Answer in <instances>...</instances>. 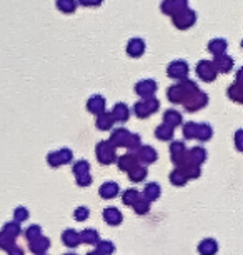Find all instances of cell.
<instances>
[{"label": "cell", "mask_w": 243, "mask_h": 255, "mask_svg": "<svg viewBox=\"0 0 243 255\" xmlns=\"http://www.w3.org/2000/svg\"><path fill=\"white\" fill-rule=\"evenodd\" d=\"M62 242H64L69 249L79 247L80 244V232H77L75 229H67L62 232Z\"/></svg>", "instance_id": "22"}, {"label": "cell", "mask_w": 243, "mask_h": 255, "mask_svg": "<svg viewBox=\"0 0 243 255\" xmlns=\"http://www.w3.org/2000/svg\"><path fill=\"white\" fill-rule=\"evenodd\" d=\"M28 210L25 209V207H17L15 210H13V220H15L17 224H22L25 222V220L28 219Z\"/></svg>", "instance_id": "48"}, {"label": "cell", "mask_w": 243, "mask_h": 255, "mask_svg": "<svg viewBox=\"0 0 243 255\" xmlns=\"http://www.w3.org/2000/svg\"><path fill=\"white\" fill-rule=\"evenodd\" d=\"M187 147L182 140H171L170 143V157L171 162L175 163V167H182L188 162V153Z\"/></svg>", "instance_id": "6"}, {"label": "cell", "mask_w": 243, "mask_h": 255, "mask_svg": "<svg viewBox=\"0 0 243 255\" xmlns=\"http://www.w3.org/2000/svg\"><path fill=\"white\" fill-rule=\"evenodd\" d=\"M144 100V104H145V107L149 109V112H150V115L152 114H155V112H159V109H160V100L155 97H147V99H142Z\"/></svg>", "instance_id": "46"}, {"label": "cell", "mask_w": 243, "mask_h": 255, "mask_svg": "<svg viewBox=\"0 0 243 255\" xmlns=\"http://www.w3.org/2000/svg\"><path fill=\"white\" fill-rule=\"evenodd\" d=\"M90 217V209L88 207H77L74 210V219L79 220V222H85Z\"/></svg>", "instance_id": "47"}, {"label": "cell", "mask_w": 243, "mask_h": 255, "mask_svg": "<svg viewBox=\"0 0 243 255\" xmlns=\"http://www.w3.org/2000/svg\"><path fill=\"white\" fill-rule=\"evenodd\" d=\"M207 49H208V52H210L213 57H215V55H222V54H227L228 44H227L225 38L217 37V38H212V40L208 42Z\"/></svg>", "instance_id": "24"}, {"label": "cell", "mask_w": 243, "mask_h": 255, "mask_svg": "<svg viewBox=\"0 0 243 255\" xmlns=\"http://www.w3.org/2000/svg\"><path fill=\"white\" fill-rule=\"evenodd\" d=\"M97 252L102 254V255H112L113 252H115V245H113V242H110V240H98L97 244Z\"/></svg>", "instance_id": "38"}, {"label": "cell", "mask_w": 243, "mask_h": 255, "mask_svg": "<svg viewBox=\"0 0 243 255\" xmlns=\"http://www.w3.org/2000/svg\"><path fill=\"white\" fill-rule=\"evenodd\" d=\"M115 162H117V165L122 172H128L132 167H135L138 163V158L133 152H127V153H123V155L118 157Z\"/></svg>", "instance_id": "19"}, {"label": "cell", "mask_w": 243, "mask_h": 255, "mask_svg": "<svg viewBox=\"0 0 243 255\" xmlns=\"http://www.w3.org/2000/svg\"><path fill=\"white\" fill-rule=\"evenodd\" d=\"M240 135H242V130L237 132V148L238 150H242V145H240Z\"/></svg>", "instance_id": "52"}, {"label": "cell", "mask_w": 243, "mask_h": 255, "mask_svg": "<svg viewBox=\"0 0 243 255\" xmlns=\"http://www.w3.org/2000/svg\"><path fill=\"white\" fill-rule=\"evenodd\" d=\"M187 153H188V160L193 163H198V165H202L208 158V153L203 147H193V148H190Z\"/></svg>", "instance_id": "29"}, {"label": "cell", "mask_w": 243, "mask_h": 255, "mask_svg": "<svg viewBox=\"0 0 243 255\" xmlns=\"http://www.w3.org/2000/svg\"><path fill=\"white\" fill-rule=\"evenodd\" d=\"M197 130H198V124L197 122H185L183 124V128H182V132H183V137L187 138V140H193L195 137H197Z\"/></svg>", "instance_id": "36"}, {"label": "cell", "mask_w": 243, "mask_h": 255, "mask_svg": "<svg viewBox=\"0 0 243 255\" xmlns=\"http://www.w3.org/2000/svg\"><path fill=\"white\" fill-rule=\"evenodd\" d=\"M182 105H183V109L190 114L198 112V110H202L203 107H207L208 105V95H207V92L198 90V92H195L193 95H190Z\"/></svg>", "instance_id": "7"}, {"label": "cell", "mask_w": 243, "mask_h": 255, "mask_svg": "<svg viewBox=\"0 0 243 255\" xmlns=\"http://www.w3.org/2000/svg\"><path fill=\"white\" fill-rule=\"evenodd\" d=\"M95 125H97L98 130L102 132H107V130H112L113 125H115V119L112 117V112H102L100 115H97V120H95Z\"/></svg>", "instance_id": "18"}, {"label": "cell", "mask_w": 243, "mask_h": 255, "mask_svg": "<svg viewBox=\"0 0 243 255\" xmlns=\"http://www.w3.org/2000/svg\"><path fill=\"white\" fill-rule=\"evenodd\" d=\"M30 244V252L35 254V255H42L45 254L47 250L50 249V239L45 237V235H42L37 240H33V242H28Z\"/></svg>", "instance_id": "26"}, {"label": "cell", "mask_w": 243, "mask_h": 255, "mask_svg": "<svg viewBox=\"0 0 243 255\" xmlns=\"http://www.w3.org/2000/svg\"><path fill=\"white\" fill-rule=\"evenodd\" d=\"M128 174V179H130V182H135V184H138V182L145 180L147 179V174H149V170H147L145 165H140V163H137L135 167H132L130 170L127 172Z\"/></svg>", "instance_id": "28"}, {"label": "cell", "mask_w": 243, "mask_h": 255, "mask_svg": "<svg viewBox=\"0 0 243 255\" xmlns=\"http://www.w3.org/2000/svg\"><path fill=\"white\" fill-rule=\"evenodd\" d=\"M171 22H173V27H177L178 30H188V28L193 27L195 22H197V12L187 7L185 10L175 13V15L171 17Z\"/></svg>", "instance_id": "3"}, {"label": "cell", "mask_w": 243, "mask_h": 255, "mask_svg": "<svg viewBox=\"0 0 243 255\" xmlns=\"http://www.w3.org/2000/svg\"><path fill=\"white\" fill-rule=\"evenodd\" d=\"M8 255H25V252H23V249L22 247H18V245H13L12 249H8L7 250Z\"/></svg>", "instance_id": "51"}, {"label": "cell", "mask_w": 243, "mask_h": 255, "mask_svg": "<svg viewBox=\"0 0 243 255\" xmlns=\"http://www.w3.org/2000/svg\"><path fill=\"white\" fill-rule=\"evenodd\" d=\"M133 207V210H135V214H138V215H145L147 212L150 210V202L147 200V199H144L142 197V194H140V197L135 200V204L132 205Z\"/></svg>", "instance_id": "37"}, {"label": "cell", "mask_w": 243, "mask_h": 255, "mask_svg": "<svg viewBox=\"0 0 243 255\" xmlns=\"http://www.w3.org/2000/svg\"><path fill=\"white\" fill-rule=\"evenodd\" d=\"M72 172H74L75 177L90 174V163H88V160H83V158H82V160H77V162L74 163Z\"/></svg>", "instance_id": "39"}, {"label": "cell", "mask_w": 243, "mask_h": 255, "mask_svg": "<svg viewBox=\"0 0 243 255\" xmlns=\"http://www.w3.org/2000/svg\"><path fill=\"white\" fill-rule=\"evenodd\" d=\"M187 7H188V0H163V2L160 3L162 13L170 15V17H173L175 13L185 10Z\"/></svg>", "instance_id": "10"}, {"label": "cell", "mask_w": 243, "mask_h": 255, "mask_svg": "<svg viewBox=\"0 0 243 255\" xmlns=\"http://www.w3.org/2000/svg\"><path fill=\"white\" fill-rule=\"evenodd\" d=\"M72 160H74V152L67 147L59 148V150H52L49 152V155H47V163L54 168L60 165H67V163H70Z\"/></svg>", "instance_id": "4"}, {"label": "cell", "mask_w": 243, "mask_h": 255, "mask_svg": "<svg viewBox=\"0 0 243 255\" xmlns=\"http://www.w3.org/2000/svg\"><path fill=\"white\" fill-rule=\"evenodd\" d=\"M64 255H77V254H72V252H69V254H64Z\"/></svg>", "instance_id": "54"}, {"label": "cell", "mask_w": 243, "mask_h": 255, "mask_svg": "<svg viewBox=\"0 0 243 255\" xmlns=\"http://www.w3.org/2000/svg\"><path fill=\"white\" fill-rule=\"evenodd\" d=\"M100 240V235L95 229H85L80 232V242L88 244V245H95Z\"/></svg>", "instance_id": "34"}, {"label": "cell", "mask_w": 243, "mask_h": 255, "mask_svg": "<svg viewBox=\"0 0 243 255\" xmlns=\"http://www.w3.org/2000/svg\"><path fill=\"white\" fill-rule=\"evenodd\" d=\"M213 137V128L210 124L203 122V124H198V130H197V140L200 142H208L210 138Z\"/></svg>", "instance_id": "32"}, {"label": "cell", "mask_w": 243, "mask_h": 255, "mask_svg": "<svg viewBox=\"0 0 243 255\" xmlns=\"http://www.w3.org/2000/svg\"><path fill=\"white\" fill-rule=\"evenodd\" d=\"M195 72H197L198 79H202L203 82H207V84H210L217 79V70L215 67H213L212 60H200L197 67H195Z\"/></svg>", "instance_id": "8"}, {"label": "cell", "mask_w": 243, "mask_h": 255, "mask_svg": "<svg viewBox=\"0 0 243 255\" xmlns=\"http://www.w3.org/2000/svg\"><path fill=\"white\" fill-rule=\"evenodd\" d=\"M87 110L90 114H93V115H100L102 112H105L107 110V100L103 95H92L88 100H87Z\"/></svg>", "instance_id": "13"}, {"label": "cell", "mask_w": 243, "mask_h": 255, "mask_svg": "<svg viewBox=\"0 0 243 255\" xmlns=\"http://www.w3.org/2000/svg\"><path fill=\"white\" fill-rule=\"evenodd\" d=\"M95 153H97V160L102 165H112L117 160V148L108 140H100L95 147Z\"/></svg>", "instance_id": "2"}, {"label": "cell", "mask_w": 243, "mask_h": 255, "mask_svg": "<svg viewBox=\"0 0 243 255\" xmlns=\"http://www.w3.org/2000/svg\"><path fill=\"white\" fill-rule=\"evenodd\" d=\"M202 165H198V163H193V162H187L185 165H182L180 168L185 172V175H187V179H198L200 174H202V168H200Z\"/></svg>", "instance_id": "33"}, {"label": "cell", "mask_w": 243, "mask_h": 255, "mask_svg": "<svg viewBox=\"0 0 243 255\" xmlns=\"http://www.w3.org/2000/svg\"><path fill=\"white\" fill-rule=\"evenodd\" d=\"M173 133H175V128L168 127V125H165L163 122L155 128V137L159 138V140H163V142L173 140Z\"/></svg>", "instance_id": "30"}, {"label": "cell", "mask_w": 243, "mask_h": 255, "mask_svg": "<svg viewBox=\"0 0 243 255\" xmlns=\"http://www.w3.org/2000/svg\"><path fill=\"white\" fill-rule=\"evenodd\" d=\"M13 245H15V237L8 235L7 232H3V230H0V249L8 250V249H12Z\"/></svg>", "instance_id": "41"}, {"label": "cell", "mask_w": 243, "mask_h": 255, "mask_svg": "<svg viewBox=\"0 0 243 255\" xmlns=\"http://www.w3.org/2000/svg\"><path fill=\"white\" fill-rule=\"evenodd\" d=\"M212 64L215 67L217 74H228V72L233 69V59L227 54L215 55V59L212 60Z\"/></svg>", "instance_id": "14"}, {"label": "cell", "mask_w": 243, "mask_h": 255, "mask_svg": "<svg viewBox=\"0 0 243 255\" xmlns=\"http://www.w3.org/2000/svg\"><path fill=\"white\" fill-rule=\"evenodd\" d=\"M103 220H105L108 225H112V227H117L123 220L122 212L118 210L117 207H107V209L103 210Z\"/></svg>", "instance_id": "21"}, {"label": "cell", "mask_w": 243, "mask_h": 255, "mask_svg": "<svg viewBox=\"0 0 243 255\" xmlns=\"http://www.w3.org/2000/svg\"><path fill=\"white\" fill-rule=\"evenodd\" d=\"M77 3L82 7H100L103 0H77Z\"/></svg>", "instance_id": "50"}, {"label": "cell", "mask_w": 243, "mask_h": 255, "mask_svg": "<svg viewBox=\"0 0 243 255\" xmlns=\"http://www.w3.org/2000/svg\"><path fill=\"white\" fill-rule=\"evenodd\" d=\"M142 145V137H140V133H132L130 132V135H128V140H127V148L130 152H137V148Z\"/></svg>", "instance_id": "42"}, {"label": "cell", "mask_w": 243, "mask_h": 255, "mask_svg": "<svg viewBox=\"0 0 243 255\" xmlns=\"http://www.w3.org/2000/svg\"><path fill=\"white\" fill-rule=\"evenodd\" d=\"M135 155L138 158V162L145 163V165H150V163H155L159 160V152H157L152 145H140L137 148Z\"/></svg>", "instance_id": "12"}, {"label": "cell", "mask_w": 243, "mask_h": 255, "mask_svg": "<svg viewBox=\"0 0 243 255\" xmlns=\"http://www.w3.org/2000/svg\"><path fill=\"white\" fill-rule=\"evenodd\" d=\"M240 77H242V70H238L237 82H235V84H232L230 87H228V90H227V95L233 100V102H237V104L243 102V87H242V84H240Z\"/></svg>", "instance_id": "17"}, {"label": "cell", "mask_w": 243, "mask_h": 255, "mask_svg": "<svg viewBox=\"0 0 243 255\" xmlns=\"http://www.w3.org/2000/svg\"><path fill=\"white\" fill-rule=\"evenodd\" d=\"M128 135H130V130H128V128H123V127L113 128L112 135H110V138H108V142H110L115 148L125 147L127 145V140H128Z\"/></svg>", "instance_id": "15"}, {"label": "cell", "mask_w": 243, "mask_h": 255, "mask_svg": "<svg viewBox=\"0 0 243 255\" xmlns=\"http://www.w3.org/2000/svg\"><path fill=\"white\" fill-rule=\"evenodd\" d=\"M42 255H47V254H42Z\"/></svg>", "instance_id": "55"}, {"label": "cell", "mask_w": 243, "mask_h": 255, "mask_svg": "<svg viewBox=\"0 0 243 255\" xmlns=\"http://www.w3.org/2000/svg\"><path fill=\"white\" fill-rule=\"evenodd\" d=\"M133 114H135L138 119L150 117V112H149V109L145 107L144 100H138V102H135V105H133Z\"/></svg>", "instance_id": "43"}, {"label": "cell", "mask_w": 243, "mask_h": 255, "mask_svg": "<svg viewBox=\"0 0 243 255\" xmlns=\"http://www.w3.org/2000/svg\"><path fill=\"white\" fill-rule=\"evenodd\" d=\"M140 197V192H138L137 189H127L125 192H123V195H122V202L125 205H133L135 204V200Z\"/></svg>", "instance_id": "40"}, {"label": "cell", "mask_w": 243, "mask_h": 255, "mask_svg": "<svg viewBox=\"0 0 243 255\" xmlns=\"http://www.w3.org/2000/svg\"><path fill=\"white\" fill-rule=\"evenodd\" d=\"M42 229L40 225H30L27 230H25V239L28 240V242H33V240H37L39 237H42Z\"/></svg>", "instance_id": "44"}, {"label": "cell", "mask_w": 243, "mask_h": 255, "mask_svg": "<svg viewBox=\"0 0 243 255\" xmlns=\"http://www.w3.org/2000/svg\"><path fill=\"white\" fill-rule=\"evenodd\" d=\"M133 90H135V94L142 99L154 97V95L157 94V90H159V84H157L154 79H144V80L137 82L135 89Z\"/></svg>", "instance_id": "9"}, {"label": "cell", "mask_w": 243, "mask_h": 255, "mask_svg": "<svg viewBox=\"0 0 243 255\" xmlns=\"http://www.w3.org/2000/svg\"><path fill=\"white\" fill-rule=\"evenodd\" d=\"M3 232H7L8 235H12V237H18V235L22 234V227L20 224H17L15 220L13 222H7L5 225H3Z\"/></svg>", "instance_id": "45"}, {"label": "cell", "mask_w": 243, "mask_h": 255, "mask_svg": "<svg viewBox=\"0 0 243 255\" xmlns=\"http://www.w3.org/2000/svg\"><path fill=\"white\" fill-rule=\"evenodd\" d=\"M188 72H190V67L188 64L185 62L183 59H178V60H171L168 67H166V75L173 80H183V79H188Z\"/></svg>", "instance_id": "5"}, {"label": "cell", "mask_w": 243, "mask_h": 255, "mask_svg": "<svg viewBox=\"0 0 243 255\" xmlns=\"http://www.w3.org/2000/svg\"><path fill=\"white\" fill-rule=\"evenodd\" d=\"M75 179H77V185L79 187H88V185H92V175H90V174L75 177Z\"/></svg>", "instance_id": "49"}, {"label": "cell", "mask_w": 243, "mask_h": 255, "mask_svg": "<svg viewBox=\"0 0 243 255\" xmlns=\"http://www.w3.org/2000/svg\"><path fill=\"white\" fill-rule=\"evenodd\" d=\"M170 182H171V185H175V187H183V185H187L188 179L182 168L177 167L170 172Z\"/></svg>", "instance_id": "31"}, {"label": "cell", "mask_w": 243, "mask_h": 255, "mask_svg": "<svg viewBox=\"0 0 243 255\" xmlns=\"http://www.w3.org/2000/svg\"><path fill=\"white\" fill-rule=\"evenodd\" d=\"M198 84L190 79H183L178 80L177 84L170 85L168 90H166V99L170 100L171 104H183L190 95H193L195 92H198Z\"/></svg>", "instance_id": "1"}, {"label": "cell", "mask_w": 243, "mask_h": 255, "mask_svg": "<svg viewBox=\"0 0 243 255\" xmlns=\"http://www.w3.org/2000/svg\"><path fill=\"white\" fill-rule=\"evenodd\" d=\"M125 50H127V55L132 57V59H140V57L145 54L147 44H145L144 38L133 37V38H130V40L127 42V49Z\"/></svg>", "instance_id": "11"}, {"label": "cell", "mask_w": 243, "mask_h": 255, "mask_svg": "<svg viewBox=\"0 0 243 255\" xmlns=\"http://www.w3.org/2000/svg\"><path fill=\"white\" fill-rule=\"evenodd\" d=\"M218 244L213 239H205L198 244V254L200 255H217Z\"/></svg>", "instance_id": "27"}, {"label": "cell", "mask_w": 243, "mask_h": 255, "mask_svg": "<svg viewBox=\"0 0 243 255\" xmlns=\"http://www.w3.org/2000/svg\"><path fill=\"white\" fill-rule=\"evenodd\" d=\"M55 5L62 13L70 15L77 10V0H55Z\"/></svg>", "instance_id": "35"}, {"label": "cell", "mask_w": 243, "mask_h": 255, "mask_svg": "<svg viewBox=\"0 0 243 255\" xmlns=\"http://www.w3.org/2000/svg\"><path fill=\"white\" fill-rule=\"evenodd\" d=\"M112 117L115 119V122H120V124L127 122V120L130 119V109H128V105L123 102L115 104L112 109Z\"/></svg>", "instance_id": "23"}, {"label": "cell", "mask_w": 243, "mask_h": 255, "mask_svg": "<svg viewBox=\"0 0 243 255\" xmlns=\"http://www.w3.org/2000/svg\"><path fill=\"white\" fill-rule=\"evenodd\" d=\"M163 124L168 125L171 128H177L180 125L183 124V117L178 110H173V109H168L163 112Z\"/></svg>", "instance_id": "20"}, {"label": "cell", "mask_w": 243, "mask_h": 255, "mask_svg": "<svg viewBox=\"0 0 243 255\" xmlns=\"http://www.w3.org/2000/svg\"><path fill=\"white\" fill-rule=\"evenodd\" d=\"M87 255H102V254H98L97 250H92V252H88Z\"/></svg>", "instance_id": "53"}, {"label": "cell", "mask_w": 243, "mask_h": 255, "mask_svg": "<svg viewBox=\"0 0 243 255\" xmlns=\"http://www.w3.org/2000/svg\"><path fill=\"white\" fill-rule=\"evenodd\" d=\"M160 195H162V189H160V185L157 184V182H149V184L144 187V192H142V197L149 200L150 204H152V202H155V200H159Z\"/></svg>", "instance_id": "25"}, {"label": "cell", "mask_w": 243, "mask_h": 255, "mask_svg": "<svg viewBox=\"0 0 243 255\" xmlns=\"http://www.w3.org/2000/svg\"><path fill=\"white\" fill-rule=\"evenodd\" d=\"M118 192H120V187H118L117 182H105V184L100 185L98 189V195L102 197V199L105 200H110V199H115L118 195Z\"/></svg>", "instance_id": "16"}]
</instances>
